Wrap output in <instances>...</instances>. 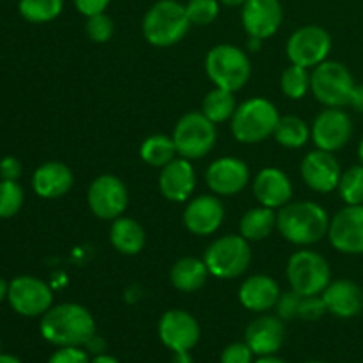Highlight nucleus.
<instances>
[{
	"mask_svg": "<svg viewBox=\"0 0 363 363\" xmlns=\"http://www.w3.org/2000/svg\"><path fill=\"white\" fill-rule=\"evenodd\" d=\"M41 335L57 347L85 346L96 335V323L91 312L78 303H60L41 318Z\"/></svg>",
	"mask_w": 363,
	"mask_h": 363,
	"instance_id": "obj_1",
	"label": "nucleus"
},
{
	"mask_svg": "<svg viewBox=\"0 0 363 363\" xmlns=\"http://www.w3.org/2000/svg\"><path fill=\"white\" fill-rule=\"evenodd\" d=\"M330 216L312 201L289 202L277 213V230L296 247H311L328 236Z\"/></svg>",
	"mask_w": 363,
	"mask_h": 363,
	"instance_id": "obj_2",
	"label": "nucleus"
},
{
	"mask_svg": "<svg viewBox=\"0 0 363 363\" xmlns=\"http://www.w3.org/2000/svg\"><path fill=\"white\" fill-rule=\"evenodd\" d=\"M186 7L177 0H158L152 4L142 20V34L149 45L169 48L183 41L190 30Z\"/></svg>",
	"mask_w": 363,
	"mask_h": 363,
	"instance_id": "obj_3",
	"label": "nucleus"
},
{
	"mask_svg": "<svg viewBox=\"0 0 363 363\" xmlns=\"http://www.w3.org/2000/svg\"><path fill=\"white\" fill-rule=\"evenodd\" d=\"M279 121L277 106L269 99L257 96L238 105L230 119V131L241 144H261L275 133Z\"/></svg>",
	"mask_w": 363,
	"mask_h": 363,
	"instance_id": "obj_4",
	"label": "nucleus"
},
{
	"mask_svg": "<svg viewBox=\"0 0 363 363\" xmlns=\"http://www.w3.org/2000/svg\"><path fill=\"white\" fill-rule=\"evenodd\" d=\"M204 67L215 87L230 92L243 89L252 77L250 57L234 45L213 46L206 55Z\"/></svg>",
	"mask_w": 363,
	"mask_h": 363,
	"instance_id": "obj_5",
	"label": "nucleus"
},
{
	"mask_svg": "<svg viewBox=\"0 0 363 363\" xmlns=\"http://www.w3.org/2000/svg\"><path fill=\"white\" fill-rule=\"evenodd\" d=\"M209 275L215 279L233 280L243 275L252 262L250 241L241 234H227L213 241L204 254Z\"/></svg>",
	"mask_w": 363,
	"mask_h": 363,
	"instance_id": "obj_6",
	"label": "nucleus"
},
{
	"mask_svg": "<svg viewBox=\"0 0 363 363\" xmlns=\"http://www.w3.org/2000/svg\"><path fill=\"white\" fill-rule=\"evenodd\" d=\"M287 280L294 293L300 296H321L332 282V269L328 261L319 252L301 248L287 261Z\"/></svg>",
	"mask_w": 363,
	"mask_h": 363,
	"instance_id": "obj_7",
	"label": "nucleus"
},
{
	"mask_svg": "<svg viewBox=\"0 0 363 363\" xmlns=\"http://www.w3.org/2000/svg\"><path fill=\"white\" fill-rule=\"evenodd\" d=\"M353 87L351 71L337 60L326 59L311 73V92L326 108H342L350 105Z\"/></svg>",
	"mask_w": 363,
	"mask_h": 363,
	"instance_id": "obj_8",
	"label": "nucleus"
},
{
	"mask_svg": "<svg viewBox=\"0 0 363 363\" xmlns=\"http://www.w3.org/2000/svg\"><path fill=\"white\" fill-rule=\"evenodd\" d=\"M172 138L181 158H206L216 144V124L202 112H186L174 126Z\"/></svg>",
	"mask_w": 363,
	"mask_h": 363,
	"instance_id": "obj_9",
	"label": "nucleus"
},
{
	"mask_svg": "<svg viewBox=\"0 0 363 363\" xmlns=\"http://www.w3.org/2000/svg\"><path fill=\"white\" fill-rule=\"evenodd\" d=\"M332 52V35L321 25H303L289 35L286 45L291 64L314 69L328 59Z\"/></svg>",
	"mask_w": 363,
	"mask_h": 363,
	"instance_id": "obj_10",
	"label": "nucleus"
},
{
	"mask_svg": "<svg viewBox=\"0 0 363 363\" xmlns=\"http://www.w3.org/2000/svg\"><path fill=\"white\" fill-rule=\"evenodd\" d=\"M130 195L123 179L112 174L98 176L87 190V204L92 215L101 220H116L126 211Z\"/></svg>",
	"mask_w": 363,
	"mask_h": 363,
	"instance_id": "obj_11",
	"label": "nucleus"
},
{
	"mask_svg": "<svg viewBox=\"0 0 363 363\" xmlns=\"http://www.w3.org/2000/svg\"><path fill=\"white\" fill-rule=\"evenodd\" d=\"M7 300L13 311L25 318H38L53 307V294L48 284L30 275L16 277L9 284Z\"/></svg>",
	"mask_w": 363,
	"mask_h": 363,
	"instance_id": "obj_12",
	"label": "nucleus"
},
{
	"mask_svg": "<svg viewBox=\"0 0 363 363\" xmlns=\"http://www.w3.org/2000/svg\"><path fill=\"white\" fill-rule=\"evenodd\" d=\"M315 149L337 152L353 137V121L342 108H325L318 113L311 128Z\"/></svg>",
	"mask_w": 363,
	"mask_h": 363,
	"instance_id": "obj_13",
	"label": "nucleus"
},
{
	"mask_svg": "<svg viewBox=\"0 0 363 363\" xmlns=\"http://www.w3.org/2000/svg\"><path fill=\"white\" fill-rule=\"evenodd\" d=\"M330 245L346 255H363V204L346 206L330 220Z\"/></svg>",
	"mask_w": 363,
	"mask_h": 363,
	"instance_id": "obj_14",
	"label": "nucleus"
},
{
	"mask_svg": "<svg viewBox=\"0 0 363 363\" xmlns=\"http://www.w3.org/2000/svg\"><path fill=\"white\" fill-rule=\"evenodd\" d=\"M250 183V169L247 163L234 156L215 160L206 170V184L218 197H234Z\"/></svg>",
	"mask_w": 363,
	"mask_h": 363,
	"instance_id": "obj_15",
	"label": "nucleus"
},
{
	"mask_svg": "<svg viewBox=\"0 0 363 363\" xmlns=\"http://www.w3.org/2000/svg\"><path fill=\"white\" fill-rule=\"evenodd\" d=\"M300 174L303 183L318 194H332L339 186L342 169L333 152L314 149L301 160Z\"/></svg>",
	"mask_w": 363,
	"mask_h": 363,
	"instance_id": "obj_16",
	"label": "nucleus"
},
{
	"mask_svg": "<svg viewBox=\"0 0 363 363\" xmlns=\"http://www.w3.org/2000/svg\"><path fill=\"white\" fill-rule=\"evenodd\" d=\"M158 335L163 346L174 353L191 351L201 339V326L191 314L174 308L167 311L160 319Z\"/></svg>",
	"mask_w": 363,
	"mask_h": 363,
	"instance_id": "obj_17",
	"label": "nucleus"
},
{
	"mask_svg": "<svg viewBox=\"0 0 363 363\" xmlns=\"http://www.w3.org/2000/svg\"><path fill=\"white\" fill-rule=\"evenodd\" d=\"M284 21L280 0H247L241 6V23L248 38L268 39L279 32Z\"/></svg>",
	"mask_w": 363,
	"mask_h": 363,
	"instance_id": "obj_18",
	"label": "nucleus"
},
{
	"mask_svg": "<svg viewBox=\"0 0 363 363\" xmlns=\"http://www.w3.org/2000/svg\"><path fill=\"white\" fill-rule=\"evenodd\" d=\"M225 208L218 195L204 194L190 199L183 211V223L195 236H211L222 227Z\"/></svg>",
	"mask_w": 363,
	"mask_h": 363,
	"instance_id": "obj_19",
	"label": "nucleus"
},
{
	"mask_svg": "<svg viewBox=\"0 0 363 363\" xmlns=\"http://www.w3.org/2000/svg\"><path fill=\"white\" fill-rule=\"evenodd\" d=\"M158 186L163 197L170 202H186L197 188V174H195L191 160L176 158L167 163L158 177Z\"/></svg>",
	"mask_w": 363,
	"mask_h": 363,
	"instance_id": "obj_20",
	"label": "nucleus"
},
{
	"mask_svg": "<svg viewBox=\"0 0 363 363\" xmlns=\"http://www.w3.org/2000/svg\"><path fill=\"white\" fill-rule=\"evenodd\" d=\"M254 195L259 206L269 209H280L293 199V183L284 170L277 167H266L254 177Z\"/></svg>",
	"mask_w": 363,
	"mask_h": 363,
	"instance_id": "obj_21",
	"label": "nucleus"
},
{
	"mask_svg": "<svg viewBox=\"0 0 363 363\" xmlns=\"http://www.w3.org/2000/svg\"><path fill=\"white\" fill-rule=\"evenodd\" d=\"M284 337H286L284 319H280L279 315L264 314L259 315L247 326L245 342L250 346L254 354L268 357V354H275L282 347Z\"/></svg>",
	"mask_w": 363,
	"mask_h": 363,
	"instance_id": "obj_22",
	"label": "nucleus"
},
{
	"mask_svg": "<svg viewBox=\"0 0 363 363\" xmlns=\"http://www.w3.org/2000/svg\"><path fill=\"white\" fill-rule=\"evenodd\" d=\"M326 312L340 319H351L363 311V291L350 279L332 280L321 294Z\"/></svg>",
	"mask_w": 363,
	"mask_h": 363,
	"instance_id": "obj_23",
	"label": "nucleus"
},
{
	"mask_svg": "<svg viewBox=\"0 0 363 363\" xmlns=\"http://www.w3.org/2000/svg\"><path fill=\"white\" fill-rule=\"evenodd\" d=\"M280 294L282 293H280L279 282L268 275L248 277L238 291L240 303L247 311L255 312V314H264V312L275 308Z\"/></svg>",
	"mask_w": 363,
	"mask_h": 363,
	"instance_id": "obj_24",
	"label": "nucleus"
},
{
	"mask_svg": "<svg viewBox=\"0 0 363 363\" xmlns=\"http://www.w3.org/2000/svg\"><path fill=\"white\" fill-rule=\"evenodd\" d=\"M73 186V172L62 162H46L32 176V188L41 199H60Z\"/></svg>",
	"mask_w": 363,
	"mask_h": 363,
	"instance_id": "obj_25",
	"label": "nucleus"
},
{
	"mask_svg": "<svg viewBox=\"0 0 363 363\" xmlns=\"http://www.w3.org/2000/svg\"><path fill=\"white\" fill-rule=\"evenodd\" d=\"M110 243L119 254L137 255L145 247V230L140 223L130 216H119L112 220Z\"/></svg>",
	"mask_w": 363,
	"mask_h": 363,
	"instance_id": "obj_26",
	"label": "nucleus"
},
{
	"mask_svg": "<svg viewBox=\"0 0 363 363\" xmlns=\"http://www.w3.org/2000/svg\"><path fill=\"white\" fill-rule=\"evenodd\" d=\"M209 269L204 259L181 257L170 268V284L179 293H195L208 282Z\"/></svg>",
	"mask_w": 363,
	"mask_h": 363,
	"instance_id": "obj_27",
	"label": "nucleus"
},
{
	"mask_svg": "<svg viewBox=\"0 0 363 363\" xmlns=\"http://www.w3.org/2000/svg\"><path fill=\"white\" fill-rule=\"evenodd\" d=\"M277 229V213L275 209L257 206L252 208L241 216L240 220V234L252 241H262Z\"/></svg>",
	"mask_w": 363,
	"mask_h": 363,
	"instance_id": "obj_28",
	"label": "nucleus"
},
{
	"mask_svg": "<svg viewBox=\"0 0 363 363\" xmlns=\"http://www.w3.org/2000/svg\"><path fill=\"white\" fill-rule=\"evenodd\" d=\"M138 152H140L142 162L147 163L149 167H155V169H163L167 163L176 160L177 156L174 138L163 133H156L145 138L140 144V151Z\"/></svg>",
	"mask_w": 363,
	"mask_h": 363,
	"instance_id": "obj_29",
	"label": "nucleus"
},
{
	"mask_svg": "<svg viewBox=\"0 0 363 363\" xmlns=\"http://www.w3.org/2000/svg\"><path fill=\"white\" fill-rule=\"evenodd\" d=\"M275 140L282 147L300 149L311 140V126L298 116H280L279 124L273 133Z\"/></svg>",
	"mask_w": 363,
	"mask_h": 363,
	"instance_id": "obj_30",
	"label": "nucleus"
},
{
	"mask_svg": "<svg viewBox=\"0 0 363 363\" xmlns=\"http://www.w3.org/2000/svg\"><path fill=\"white\" fill-rule=\"evenodd\" d=\"M236 108L238 101L234 92L220 87H215L213 91H209L206 94L204 101H202V113L215 124H222L225 121L233 119Z\"/></svg>",
	"mask_w": 363,
	"mask_h": 363,
	"instance_id": "obj_31",
	"label": "nucleus"
},
{
	"mask_svg": "<svg viewBox=\"0 0 363 363\" xmlns=\"http://www.w3.org/2000/svg\"><path fill=\"white\" fill-rule=\"evenodd\" d=\"M64 9V0H20L18 11L30 23H48Z\"/></svg>",
	"mask_w": 363,
	"mask_h": 363,
	"instance_id": "obj_32",
	"label": "nucleus"
},
{
	"mask_svg": "<svg viewBox=\"0 0 363 363\" xmlns=\"http://www.w3.org/2000/svg\"><path fill=\"white\" fill-rule=\"evenodd\" d=\"M280 89L289 99H303L311 91V71L307 67L291 64L282 71Z\"/></svg>",
	"mask_w": 363,
	"mask_h": 363,
	"instance_id": "obj_33",
	"label": "nucleus"
},
{
	"mask_svg": "<svg viewBox=\"0 0 363 363\" xmlns=\"http://www.w3.org/2000/svg\"><path fill=\"white\" fill-rule=\"evenodd\" d=\"M340 199L346 206L363 204V165H353L350 169L342 170V176L339 181Z\"/></svg>",
	"mask_w": 363,
	"mask_h": 363,
	"instance_id": "obj_34",
	"label": "nucleus"
},
{
	"mask_svg": "<svg viewBox=\"0 0 363 363\" xmlns=\"http://www.w3.org/2000/svg\"><path fill=\"white\" fill-rule=\"evenodd\" d=\"M184 7H186V14L190 23L197 25V27L211 25L220 14L218 0H188V2L184 4Z\"/></svg>",
	"mask_w": 363,
	"mask_h": 363,
	"instance_id": "obj_35",
	"label": "nucleus"
},
{
	"mask_svg": "<svg viewBox=\"0 0 363 363\" xmlns=\"http://www.w3.org/2000/svg\"><path fill=\"white\" fill-rule=\"evenodd\" d=\"M23 206V190L16 181H0V218H11Z\"/></svg>",
	"mask_w": 363,
	"mask_h": 363,
	"instance_id": "obj_36",
	"label": "nucleus"
},
{
	"mask_svg": "<svg viewBox=\"0 0 363 363\" xmlns=\"http://www.w3.org/2000/svg\"><path fill=\"white\" fill-rule=\"evenodd\" d=\"M85 32L94 43H106L113 35V21L106 13L94 14L87 18Z\"/></svg>",
	"mask_w": 363,
	"mask_h": 363,
	"instance_id": "obj_37",
	"label": "nucleus"
},
{
	"mask_svg": "<svg viewBox=\"0 0 363 363\" xmlns=\"http://www.w3.org/2000/svg\"><path fill=\"white\" fill-rule=\"evenodd\" d=\"M301 298L298 293H294L293 289L287 291V293L280 294L279 301H277L275 308H277V314H279L280 319H293L298 318V311H300V303H301Z\"/></svg>",
	"mask_w": 363,
	"mask_h": 363,
	"instance_id": "obj_38",
	"label": "nucleus"
},
{
	"mask_svg": "<svg viewBox=\"0 0 363 363\" xmlns=\"http://www.w3.org/2000/svg\"><path fill=\"white\" fill-rule=\"evenodd\" d=\"M220 363H254V351L247 342H233L222 351Z\"/></svg>",
	"mask_w": 363,
	"mask_h": 363,
	"instance_id": "obj_39",
	"label": "nucleus"
},
{
	"mask_svg": "<svg viewBox=\"0 0 363 363\" xmlns=\"http://www.w3.org/2000/svg\"><path fill=\"white\" fill-rule=\"evenodd\" d=\"M325 312L326 307L321 296H305L301 298L298 318L305 319V321H318L325 315Z\"/></svg>",
	"mask_w": 363,
	"mask_h": 363,
	"instance_id": "obj_40",
	"label": "nucleus"
},
{
	"mask_svg": "<svg viewBox=\"0 0 363 363\" xmlns=\"http://www.w3.org/2000/svg\"><path fill=\"white\" fill-rule=\"evenodd\" d=\"M48 363H91V360H89V354L80 346H67L59 347L50 357Z\"/></svg>",
	"mask_w": 363,
	"mask_h": 363,
	"instance_id": "obj_41",
	"label": "nucleus"
},
{
	"mask_svg": "<svg viewBox=\"0 0 363 363\" xmlns=\"http://www.w3.org/2000/svg\"><path fill=\"white\" fill-rule=\"evenodd\" d=\"M112 0H73L74 7L84 16H94V14L105 13L106 7L110 6Z\"/></svg>",
	"mask_w": 363,
	"mask_h": 363,
	"instance_id": "obj_42",
	"label": "nucleus"
},
{
	"mask_svg": "<svg viewBox=\"0 0 363 363\" xmlns=\"http://www.w3.org/2000/svg\"><path fill=\"white\" fill-rule=\"evenodd\" d=\"M21 176V163L20 160L13 158V156H7L0 162V177L4 181H18V177Z\"/></svg>",
	"mask_w": 363,
	"mask_h": 363,
	"instance_id": "obj_43",
	"label": "nucleus"
},
{
	"mask_svg": "<svg viewBox=\"0 0 363 363\" xmlns=\"http://www.w3.org/2000/svg\"><path fill=\"white\" fill-rule=\"evenodd\" d=\"M350 106L354 110V112L363 113V84H354L353 92H351L350 98Z\"/></svg>",
	"mask_w": 363,
	"mask_h": 363,
	"instance_id": "obj_44",
	"label": "nucleus"
},
{
	"mask_svg": "<svg viewBox=\"0 0 363 363\" xmlns=\"http://www.w3.org/2000/svg\"><path fill=\"white\" fill-rule=\"evenodd\" d=\"M85 347H87L91 353H94V357H96V354H101L103 351H105V340H103L101 337L94 335L89 339V342L85 344Z\"/></svg>",
	"mask_w": 363,
	"mask_h": 363,
	"instance_id": "obj_45",
	"label": "nucleus"
},
{
	"mask_svg": "<svg viewBox=\"0 0 363 363\" xmlns=\"http://www.w3.org/2000/svg\"><path fill=\"white\" fill-rule=\"evenodd\" d=\"M172 363H194V360H191L190 351H179V353H174Z\"/></svg>",
	"mask_w": 363,
	"mask_h": 363,
	"instance_id": "obj_46",
	"label": "nucleus"
},
{
	"mask_svg": "<svg viewBox=\"0 0 363 363\" xmlns=\"http://www.w3.org/2000/svg\"><path fill=\"white\" fill-rule=\"evenodd\" d=\"M91 363H119V360L113 358L112 354L101 353V354H96V357L91 360Z\"/></svg>",
	"mask_w": 363,
	"mask_h": 363,
	"instance_id": "obj_47",
	"label": "nucleus"
},
{
	"mask_svg": "<svg viewBox=\"0 0 363 363\" xmlns=\"http://www.w3.org/2000/svg\"><path fill=\"white\" fill-rule=\"evenodd\" d=\"M254 363H286V362L280 360V358H277L275 354H268V357H261L259 360H255Z\"/></svg>",
	"mask_w": 363,
	"mask_h": 363,
	"instance_id": "obj_48",
	"label": "nucleus"
},
{
	"mask_svg": "<svg viewBox=\"0 0 363 363\" xmlns=\"http://www.w3.org/2000/svg\"><path fill=\"white\" fill-rule=\"evenodd\" d=\"M261 45H262V39H255V38L248 39V50H250V52H257V50H261Z\"/></svg>",
	"mask_w": 363,
	"mask_h": 363,
	"instance_id": "obj_49",
	"label": "nucleus"
},
{
	"mask_svg": "<svg viewBox=\"0 0 363 363\" xmlns=\"http://www.w3.org/2000/svg\"><path fill=\"white\" fill-rule=\"evenodd\" d=\"M7 291H9V284H6V280L0 279V303L7 298Z\"/></svg>",
	"mask_w": 363,
	"mask_h": 363,
	"instance_id": "obj_50",
	"label": "nucleus"
},
{
	"mask_svg": "<svg viewBox=\"0 0 363 363\" xmlns=\"http://www.w3.org/2000/svg\"><path fill=\"white\" fill-rule=\"evenodd\" d=\"M218 2L223 4V6H227V7H240V6H243L247 0H218Z\"/></svg>",
	"mask_w": 363,
	"mask_h": 363,
	"instance_id": "obj_51",
	"label": "nucleus"
},
{
	"mask_svg": "<svg viewBox=\"0 0 363 363\" xmlns=\"http://www.w3.org/2000/svg\"><path fill=\"white\" fill-rule=\"evenodd\" d=\"M0 363H21L20 358L13 357V354H0Z\"/></svg>",
	"mask_w": 363,
	"mask_h": 363,
	"instance_id": "obj_52",
	"label": "nucleus"
},
{
	"mask_svg": "<svg viewBox=\"0 0 363 363\" xmlns=\"http://www.w3.org/2000/svg\"><path fill=\"white\" fill-rule=\"evenodd\" d=\"M358 160H360V163L363 165V138L360 140V144H358Z\"/></svg>",
	"mask_w": 363,
	"mask_h": 363,
	"instance_id": "obj_53",
	"label": "nucleus"
},
{
	"mask_svg": "<svg viewBox=\"0 0 363 363\" xmlns=\"http://www.w3.org/2000/svg\"><path fill=\"white\" fill-rule=\"evenodd\" d=\"M307 363H326V362H307Z\"/></svg>",
	"mask_w": 363,
	"mask_h": 363,
	"instance_id": "obj_54",
	"label": "nucleus"
},
{
	"mask_svg": "<svg viewBox=\"0 0 363 363\" xmlns=\"http://www.w3.org/2000/svg\"><path fill=\"white\" fill-rule=\"evenodd\" d=\"M0 354H2V342H0Z\"/></svg>",
	"mask_w": 363,
	"mask_h": 363,
	"instance_id": "obj_55",
	"label": "nucleus"
}]
</instances>
